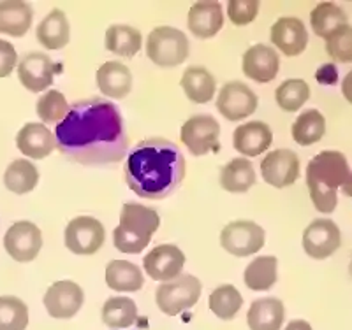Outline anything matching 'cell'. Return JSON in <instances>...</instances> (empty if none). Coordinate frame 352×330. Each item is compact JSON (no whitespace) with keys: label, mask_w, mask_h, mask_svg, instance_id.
I'll use <instances>...</instances> for the list:
<instances>
[{"label":"cell","mask_w":352,"mask_h":330,"mask_svg":"<svg viewBox=\"0 0 352 330\" xmlns=\"http://www.w3.org/2000/svg\"><path fill=\"white\" fill-rule=\"evenodd\" d=\"M185 266V255L175 244H160L155 246L143 259L144 272L152 279L160 283L171 281L182 274Z\"/></svg>","instance_id":"2e32d148"},{"label":"cell","mask_w":352,"mask_h":330,"mask_svg":"<svg viewBox=\"0 0 352 330\" xmlns=\"http://www.w3.org/2000/svg\"><path fill=\"white\" fill-rule=\"evenodd\" d=\"M4 248L12 260L21 263L32 262L43 248L41 228L32 222L12 223L4 235Z\"/></svg>","instance_id":"4fadbf2b"},{"label":"cell","mask_w":352,"mask_h":330,"mask_svg":"<svg viewBox=\"0 0 352 330\" xmlns=\"http://www.w3.org/2000/svg\"><path fill=\"white\" fill-rule=\"evenodd\" d=\"M272 43L280 49L285 56H298L307 49L308 32L303 21L298 18L284 16L276 20L272 27Z\"/></svg>","instance_id":"ac0fdd59"},{"label":"cell","mask_w":352,"mask_h":330,"mask_svg":"<svg viewBox=\"0 0 352 330\" xmlns=\"http://www.w3.org/2000/svg\"><path fill=\"white\" fill-rule=\"evenodd\" d=\"M69 39H71V27L65 12L60 9H53L37 27V40L50 51H56L65 48Z\"/></svg>","instance_id":"d4e9b609"},{"label":"cell","mask_w":352,"mask_h":330,"mask_svg":"<svg viewBox=\"0 0 352 330\" xmlns=\"http://www.w3.org/2000/svg\"><path fill=\"white\" fill-rule=\"evenodd\" d=\"M278 69H280V58L275 49L266 44H256L248 48L241 58V71L245 76L261 84L275 80Z\"/></svg>","instance_id":"e0dca14e"},{"label":"cell","mask_w":352,"mask_h":330,"mask_svg":"<svg viewBox=\"0 0 352 330\" xmlns=\"http://www.w3.org/2000/svg\"><path fill=\"white\" fill-rule=\"evenodd\" d=\"M104 44L106 49L111 51L113 55L132 58L140 53L143 37H141L140 30L131 25H111L106 30Z\"/></svg>","instance_id":"f546056e"},{"label":"cell","mask_w":352,"mask_h":330,"mask_svg":"<svg viewBox=\"0 0 352 330\" xmlns=\"http://www.w3.org/2000/svg\"><path fill=\"white\" fill-rule=\"evenodd\" d=\"M56 150L81 165L120 162L129 150L124 118L115 104L92 97L69 106L55 127Z\"/></svg>","instance_id":"6da1fadb"},{"label":"cell","mask_w":352,"mask_h":330,"mask_svg":"<svg viewBox=\"0 0 352 330\" xmlns=\"http://www.w3.org/2000/svg\"><path fill=\"white\" fill-rule=\"evenodd\" d=\"M106 285L120 294H131L143 288L144 278L140 267L127 260H111L104 272Z\"/></svg>","instance_id":"484cf974"},{"label":"cell","mask_w":352,"mask_h":330,"mask_svg":"<svg viewBox=\"0 0 352 330\" xmlns=\"http://www.w3.org/2000/svg\"><path fill=\"white\" fill-rule=\"evenodd\" d=\"M106 241L104 225L92 216H78L67 223L65 246L74 255H94Z\"/></svg>","instance_id":"9c48e42d"},{"label":"cell","mask_w":352,"mask_h":330,"mask_svg":"<svg viewBox=\"0 0 352 330\" xmlns=\"http://www.w3.org/2000/svg\"><path fill=\"white\" fill-rule=\"evenodd\" d=\"M125 181L143 199L162 200L178 190L185 178L180 148L162 137L143 139L127 153Z\"/></svg>","instance_id":"7a4b0ae2"},{"label":"cell","mask_w":352,"mask_h":330,"mask_svg":"<svg viewBox=\"0 0 352 330\" xmlns=\"http://www.w3.org/2000/svg\"><path fill=\"white\" fill-rule=\"evenodd\" d=\"M220 125L213 116L196 115L182 125L180 139L190 155L203 156L220 150Z\"/></svg>","instance_id":"ba28073f"},{"label":"cell","mask_w":352,"mask_h":330,"mask_svg":"<svg viewBox=\"0 0 352 330\" xmlns=\"http://www.w3.org/2000/svg\"><path fill=\"white\" fill-rule=\"evenodd\" d=\"M300 156L292 150H275L261 162V176L270 187L287 188L300 178Z\"/></svg>","instance_id":"9a60e30c"},{"label":"cell","mask_w":352,"mask_h":330,"mask_svg":"<svg viewBox=\"0 0 352 330\" xmlns=\"http://www.w3.org/2000/svg\"><path fill=\"white\" fill-rule=\"evenodd\" d=\"M342 191H344V195L352 197V172L349 174V178H347V181L344 183V187H342Z\"/></svg>","instance_id":"ee69618b"},{"label":"cell","mask_w":352,"mask_h":330,"mask_svg":"<svg viewBox=\"0 0 352 330\" xmlns=\"http://www.w3.org/2000/svg\"><path fill=\"white\" fill-rule=\"evenodd\" d=\"M351 169L340 152H320L307 165V187L317 211H335L338 204V188L344 187Z\"/></svg>","instance_id":"3957f363"},{"label":"cell","mask_w":352,"mask_h":330,"mask_svg":"<svg viewBox=\"0 0 352 330\" xmlns=\"http://www.w3.org/2000/svg\"><path fill=\"white\" fill-rule=\"evenodd\" d=\"M349 274H351V279H352V257H351V263H349Z\"/></svg>","instance_id":"f6af8a7d"},{"label":"cell","mask_w":352,"mask_h":330,"mask_svg":"<svg viewBox=\"0 0 352 330\" xmlns=\"http://www.w3.org/2000/svg\"><path fill=\"white\" fill-rule=\"evenodd\" d=\"M275 99L282 111H300L310 99V86L303 80H287L276 88Z\"/></svg>","instance_id":"d590c367"},{"label":"cell","mask_w":352,"mask_h":330,"mask_svg":"<svg viewBox=\"0 0 352 330\" xmlns=\"http://www.w3.org/2000/svg\"><path fill=\"white\" fill-rule=\"evenodd\" d=\"M259 99L241 81H229L220 88L217 97V109L229 121H240L257 111Z\"/></svg>","instance_id":"30bf717a"},{"label":"cell","mask_w":352,"mask_h":330,"mask_svg":"<svg viewBox=\"0 0 352 330\" xmlns=\"http://www.w3.org/2000/svg\"><path fill=\"white\" fill-rule=\"evenodd\" d=\"M100 318L108 329H129L138 320V306L131 297H111L102 306Z\"/></svg>","instance_id":"4dcf8cb0"},{"label":"cell","mask_w":352,"mask_h":330,"mask_svg":"<svg viewBox=\"0 0 352 330\" xmlns=\"http://www.w3.org/2000/svg\"><path fill=\"white\" fill-rule=\"evenodd\" d=\"M326 134V119L317 109L303 111L292 123V139L300 146H312Z\"/></svg>","instance_id":"d6a6232c"},{"label":"cell","mask_w":352,"mask_h":330,"mask_svg":"<svg viewBox=\"0 0 352 330\" xmlns=\"http://www.w3.org/2000/svg\"><path fill=\"white\" fill-rule=\"evenodd\" d=\"M208 306L217 318L229 322L238 314L243 306V297L232 285H222L210 294Z\"/></svg>","instance_id":"e575fe53"},{"label":"cell","mask_w":352,"mask_h":330,"mask_svg":"<svg viewBox=\"0 0 352 330\" xmlns=\"http://www.w3.org/2000/svg\"><path fill=\"white\" fill-rule=\"evenodd\" d=\"M188 30L199 39H210L224 27V12L222 5L213 0L196 2L187 14Z\"/></svg>","instance_id":"ffe728a7"},{"label":"cell","mask_w":352,"mask_h":330,"mask_svg":"<svg viewBox=\"0 0 352 330\" xmlns=\"http://www.w3.org/2000/svg\"><path fill=\"white\" fill-rule=\"evenodd\" d=\"M34 11L30 4L21 0H2L0 2V34L11 37H23L30 30Z\"/></svg>","instance_id":"cb8c5ba5"},{"label":"cell","mask_w":352,"mask_h":330,"mask_svg":"<svg viewBox=\"0 0 352 330\" xmlns=\"http://www.w3.org/2000/svg\"><path fill=\"white\" fill-rule=\"evenodd\" d=\"M18 64L16 49L8 40L0 39V78L11 76V72L14 71Z\"/></svg>","instance_id":"60d3db41"},{"label":"cell","mask_w":352,"mask_h":330,"mask_svg":"<svg viewBox=\"0 0 352 330\" xmlns=\"http://www.w3.org/2000/svg\"><path fill=\"white\" fill-rule=\"evenodd\" d=\"M69 113V104L64 93L58 90H48L37 100V115L43 125H58Z\"/></svg>","instance_id":"74e56055"},{"label":"cell","mask_w":352,"mask_h":330,"mask_svg":"<svg viewBox=\"0 0 352 330\" xmlns=\"http://www.w3.org/2000/svg\"><path fill=\"white\" fill-rule=\"evenodd\" d=\"M60 65L55 64L48 55L41 51L27 53L18 64V80L28 92H46L53 84L55 74L60 72Z\"/></svg>","instance_id":"8fae6325"},{"label":"cell","mask_w":352,"mask_h":330,"mask_svg":"<svg viewBox=\"0 0 352 330\" xmlns=\"http://www.w3.org/2000/svg\"><path fill=\"white\" fill-rule=\"evenodd\" d=\"M37 183H39V171L30 160H14L4 172V185L12 193H30Z\"/></svg>","instance_id":"1f68e13d"},{"label":"cell","mask_w":352,"mask_h":330,"mask_svg":"<svg viewBox=\"0 0 352 330\" xmlns=\"http://www.w3.org/2000/svg\"><path fill=\"white\" fill-rule=\"evenodd\" d=\"M276 278H278V260L272 255L254 259L243 272L245 285L252 292L270 290L276 283Z\"/></svg>","instance_id":"f1b7e54d"},{"label":"cell","mask_w":352,"mask_h":330,"mask_svg":"<svg viewBox=\"0 0 352 330\" xmlns=\"http://www.w3.org/2000/svg\"><path fill=\"white\" fill-rule=\"evenodd\" d=\"M284 330H314L312 325L305 320H292V322L287 323Z\"/></svg>","instance_id":"7bdbcfd3"},{"label":"cell","mask_w":352,"mask_h":330,"mask_svg":"<svg viewBox=\"0 0 352 330\" xmlns=\"http://www.w3.org/2000/svg\"><path fill=\"white\" fill-rule=\"evenodd\" d=\"M28 325V307L20 297H0V330H25Z\"/></svg>","instance_id":"8d00e7d4"},{"label":"cell","mask_w":352,"mask_h":330,"mask_svg":"<svg viewBox=\"0 0 352 330\" xmlns=\"http://www.w3.org/2000/svg\"><path fill=\"white\" fill-rule=\"evenodd\" d=\"M16 146L28 158L43 160L56 148L55 134L43 123H27L16 134Z\"/></svg>","instance_id":"44dd1931"},{"label":"cell","mask_w":352,"mask_h":330,"mask_svg":"<svg viewBox=\"0 0 352 330\" xmlns=\"http://www.w3.org/2000/svg\"><path fill=\"white\" fill-rule=\"evenodd\" d=\"M284 320L285 307L280 298H257L248 307L247 323L250 330H280Z\"/></svg>","instance_id":"603a6c76"},{"label":"cell","mask_w":352,"mask_h":330,"mask_svg":"<svg viewBox=\"0 0 352 330\" xmlns=\"http://www.w3.org/2000/svg\"><path fill=\"white\" fill-rule=\"evenodd\" d=\"M43 303L52 318L71 320L83 307V288L78 283L69 281V279L55 281L44 294Z\"/></svg>","instance_id":"7c38bea8"},{"label":"cell","mask_w":352,"mask_h":330,"mask_svg":"<svg viewBox=\"0 0 352 330\" xmlns=\"http://www.w3.org/2000/svg\"><path fill=\"white\" fill-rule=\"evenodd\" d=\"M259 12V2L257 0H231L228 2V14L232 25L245 27L252 23Z\"/></svg>","instance_id":"ab89813d"},{"label":"cell","mask_w":352,"mask_h":330,"mask_svg":"<svg viewBox=\"0 0 352 330\" xmlns=\"http://www.w3.org/2000/svg\"><path fill=\"white\" fill-rule=\"evenodd\" d=\"M159 227L160 216L155 209L127 202L122 207L120 223L113 232V243L122 253L138 255L148 246Z\"/></svg>","instance_id":"277c9868"},{"label":"cell","mask_w":352,"mask_h":330,"mask_svg":"<svg viewBox=\"0 0 352 330\" xmlns=\"http://www.w3.org/2000/svg\"><path fill=\"white\" fill-rule=\"evenodd\" d=\"M273 143V132L270 125L264 121H248L240 125L232 134V144L238 153L248 156H259L261 153L268 152Z\"/></svg>","instance_id":"d6986e66"},{"label":"cell","mask_w":352,"mask_h":330,"mask_svg":"<svg viewBox=\"0 0 352 330\" xmlns=\"http://www.w3.org/2000/svg\"><path fill=\"white\" fill-rule=\"evenodd\" d=\"M199 279L192 274H180L171 281L160 283L155 290L157 307L168 316H178L197 304L201 297Z\"/></svg>","instance_id":"8992f818"},{"label":"cell","mask_w":352,"mask_h":330,"mask_svg":"<svg viewBox=\"0 0 352 330\" xmlns=\"http://www.w3.org/2000/svg\"><path fill=\"white\" fill-rule=\"evenodd\" d=\"M310 25L316 36L328 39L336 28L349 25V16L344 9H340L333 2H322L310 12Z\"/></svg>","instance_id":"836d02e7"},{"label":"cell","mask_w":352,"mask_h":330,"mask_svg":"<svg viewBox=\"0 0 352 330\" xmlns=\"http://www.w3.org/2000/svg\"><path fill=\"white\" fill-rule=\"evenodd\" d=\"M180 84L187 99L196 104H208L217 92L215 78L210 74L208 69L199 67V65L188 67L182 76Z\"/></svg>","instance_id":"83f0119b"},{"label":"cell","mask_w":352,"mask_h":330,"mask_svg":"<svg viewBox=\"0 0 352 330\" xmlns=\"http://www.w3.org/2000/svg\"><path fill=\"white\" fill-rule=\"evenodd\" d=\"M342 93H344L345 100L352 104V71L345 74L344 81H342Z\"/></svg>","instance_id":"b9f144b4"},{"label":"cell","mask_w":352,"mask_h":330,"mask_svg":"<svg viewBox=\"0 0 352 330\" xmlns=\"http://www.w3.org/2000/svg\"><path fill=\"white\" fill-rule=\"evenodd\" d=\"M256 185V171L252 162L245 156L232 158L220 172V187L229 193H245Z\"/></svg>","instance_id":"4316f807"},{"label":"cell","mask_w":352,"mask_h":330,"mask_svg":"<svg viewBox=\"0 0 352 330\" xmlns=\"http://www.w3.org/2000/svg\"><path fill=\"white\" fill-rule=\"evenodd\" d=\"M266 243V232L261 225L250 222V220H238V222L228 223L220 232V244L234 257H250L263 250Z\"/></svg>","instance_id":"52a82bcc"},{"label":"cell","mask_w":352,"mask_h":330,"mask_svg":"<svg viewBox=\"0 0 352 330\" xmlns=\"http://www.w3.org/2000/svg\"><path fill=\"white\" fill-rule=\"evenodd\" d=\"M326 53L336 64H351L352 62V27L344 25L326 39Z\"/></svg>","instance_id":"f35d334b"},{"label":"cell","mask_w":352,"mask_h":330,"mask_svg":"<svg viewBox=\"0 0 352 330\" xmlns=\"http://www.w3.org/2000/svg\"><path fill=\"white\" fill-rule=\"evenodd\" d=\"M97 86L100 93L109 99L122 100L132 90V72L131 69L120 62H106L97 69Z\"/></svg>","instance_id":"7402d4cb"},{"label":"cell","mask_w":352,"mask_h":330,"mask_svg":"<svg viewBox=\"0 0 352 330\" xmlns=\"http://www.w3.org/2000/svg\"><path fill=\"white\" fill-rule=\"evenodd\" d=\"M190 44L187 36L175 27H157L148 34L146 56L157 67H178L188 58Z\"/></svg>","instance_id":"5b68a950"},{"label":"cell","mask_w":352,"mask_h":330,"mask_svg":"<svg viewBox=\"0 0 352 330\" xmlns=\"http://www.w3.org/2000/svg\"><path fill=\"white\" fill-rule=\"evenodd\" d=\"M342 244L340 228L328 218L314 220L303 232V250L316 260L329 259Z\"/></svg>","instance_id":"5bb4252c"}]
</instances>
